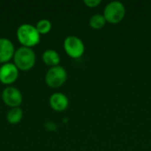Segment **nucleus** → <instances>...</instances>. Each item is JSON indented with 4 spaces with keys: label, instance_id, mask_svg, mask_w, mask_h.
<instances>
[{
    "label": "nucleus",
    "instance_id": "12",
    "mask_svg": "<svg viewBox=\"0 0 151 151\" xmlns=\"http://www.w3.org/2000/svg\"><path fill=\"white\" fill-rule=\"evenodd\" d=\"M88 23H89V26L91 28L96 29V30H99V29H102L105 26L106 19L104 17V15H102L100 13H96V14L91 16Z\"/></svg>",
    "mask_w": 151,
    "mask_h": 151
},
{
    "label": "nucleus",
    "instance_id": "13",
    "mask_svg": "<svg viewBox=\"0 0 151 151\" xmlns=\"http://www.w3.org/2000/svg\"><path fill=\"white\" fill-rule=\"evenodd\" d=\"M35 27H36V29H37V31L39 32L40 35H45V34H48L51 30L52 25H51V22L49 19H40L36 23Z\"/></svg>",
    "mask_w": 151,
    "mask_h": 151
},
{
    "label": "nucleus",
    "instance_id": "14",
    "mask_svg": "<svg viewBox=\"0 0 151 151\" xmlns=\"http://www.w3.org/2000/svg\"><path fill=\"white\" fill-rule=\"evenodd\" d=\"M83 3L86 6L89 8H94V7L98 6L102 3V1L101 0H84Z\"/></svg>",
    "mask_w": 151,
    "mask_h": 151
},
{
    "label": "nucleus",
    "instance_id": "7",
    "mask_svg": "<svg viewBox=\"0 0 151 151\" xmlns=\"http://www.w3.org/2000/svg\"><path fill=\"white\" fill-rule=\"evenodd\" d=\"M19 77V69L13 63L3 64L0 66V82L4 85L14 83Z\"/></svg>",
    "mask_w": 151,
    "mask_h": 151
},
{
    "label": "nucleus",
    "instance_id": "2",
    "mask_svg": "<svg viewBox=\"0 0 151 151\" xmlns=\"http://www.w3.org/2000/svg\"><path fill=\"white\" fill-rule=\"evenodd\" d=\"M14 65L20 71H29L32 69L36 61V57L35 51L31 48L19 47L15 50L13 56Z\"/></svg>",
    "mask_w": 151,
    "mask_h": 151
},
{
    "label": "nucleus",
    "instance_id": "9",
    "mask_svg": "<svg viewBox=\"0 0 151 151\" xmlns=\"http://www.w3.org/2000/svg\"><path fill=\"white\" fill-rule=\"evenodd\" d=\"M50 107L56 111H64L68 108V97L63 93H54L50 96L49 100Z\"/></svg>",
    "mask_w": 151,
    "mask_h": 151
},
{
    "label": "nucleus",
    "instance_id": "4",
    "mask_svg": "<svg viewBox=\"0 0 151 151\" xmlns=\"http://www.w3.org/2000/svg\"><path fill=\"white\" fill-rule=\"evenodd\" d=\"M67 80L66 70L60 65L50 67L45 74L46 84L52 88H60Z\"/></svg>",
    "mask_w": 151,
    "mask_h": 151
},
{
    "label": "nucleus",
    "instance_id": "6",
    "mask_svg": "<svg viewBox=\"0 0 151 151\" xmlns=\"http://www.w3.org/2000/svg\"><path fill=\"white\" fill-rule=\"evenodd\" d=\"M3 102L11 108L19 107L22 103V94L15 87L8 86L4 88L2 92Z\"/></svg>",
    "mask_w": 151,
    "mask_h": 151
},
{
    "label": "nucleus",
    "instance_id": "1",
    "mask_svg": "<svg viewBox=\"0 0 151 151\" xmlns=\"http://www.w3.org/2000/svg\"><path fill=\"white\" fill-rule=\"evenodd\" d=\"M17 39L23 47L31 48L36 46L41 41V35L37 31L35 26L31 24L20 25L16 32Z\"/></svg>",
    "mask_w": 151,
    "mask_h": 151
},
{
    "label": "nucleus",
    "instance_id": "10",
    "mask_svg": "<svg viewBox=\"0 0 151 151\" xmlns=\"http://www.w3.org/2000/svg\"><path fill=\"white\" fill-rule=\"evenodd\" d=\"M42 61L43 63L50 66V67H54V66H58L59 65L60 63V56L59 54L51 49L46 50L43 53H42Z\"/></svg>",
    "mask_w": 151,
    "mask_h": 151
},
{
    "label": "nucleus",
    "instance_id": "8",
    "mask_svg": "<svg viewBox=\"0 0 151 151\" xmlns=\"http://www.w3.org/2000/svg\"><path fill=\"white\" fill-rule=\"evenodd\" d=\"M14 45L7 38H0V64H6L13 58L15 53Z\"/></svg>",
    "mask_w": 151,
    "mask_h": 151
},
{
    "label": "nucleus",
    "instance_id": "3",
    "mask_svg": "<svg viewBox=\"0 0 151 151\" xmlns=\"http://www.w3.org/2000/svg\"><path fill=\"white\" fill-rule=\"evenodd\" d=\"M104 17L106 22L110 24H119L123 20L126 15V7L119 1H112L106 4L104 10Z\"/></svg>",
    "mask_w": 151,
    "mask_h": 151
},
{
    "label": "nucleus",
    "instance_id": "11",
    "mask_svg": "<svg viewBox=\"0 0 151 151\" xmlns=\"http://www.w3.org/2000/svg\"><path fill=\"white\" fill-rule=\"evenodd\" d=\"M23 118V111L19 107L11 108V110L6 114V119L10 124L15 125L21 121Z\"/></svg>",
    "mask_w": 151,
    "mask_h": 151
},
{
    "label": "nucleus",
    "instance_id": "5",
    "mask_svg": "<svg viewBox=\"0 0 151 151\" xmlns=\"http://www.w3.org/2000/svg\"><path fill=\"white\" fill-rule=\"evenodd\" d=\"M64 50L72 58L77 59L85 52V45L82 40L75 35H69L64 41Z\"/></svg>",
    "mask_w": 151,
    "mask_h": 151
}]
</instances>
